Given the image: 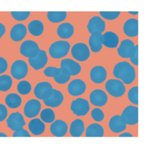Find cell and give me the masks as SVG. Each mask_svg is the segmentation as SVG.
<instances>
[{
	"mask_svg": "<svg viewBox=\"0 0 153 149\" xmlns=\"http://www.w3.org/2000/svg\"><path fill=\"white\" fill-rule=\"evenodd\" d=\"M6 31V28L4 26V24H2L1 22H0V38L2 37L3 35L4 34Z\"/></svg>",
	"mask_w": 153,
	"mask_h": 149,
	"instance_id": "46",
	"label": "cell"
},
{
	"mask_svg": "<svg viewBox=\"0 0 153 149\" xmlns=\"http://www.w3.org/2000/svg\"><path fill=\"white\" fill-rule=\"evenodd\" d=\"M67 15L66 11H49L47 13V18L51 22L57 23L64 21Z\"/></svg>",
	"mask_w": 153,
	"mask_h": 149,
	"instance_id": "32",
	"label": "cell"
},
{
	"mask_svg": "<svg viewBox=\"0 0 153 149\" xmlns=\"http://www.w3.org/2000/svg\"><path fill=\"white\" fill-rule=\"evenodd\" d=\"M85 130V124L82 119L74 120L70 124V133L73 137H80L83 134Z\"/></svg>",
	"mask_w": 153,
	"mask_h": 149,
	"instance_id": "28",
	"label": "cell"
},
{
	"mask_svg": "<svg viewBox=\"0 0 153 149\" xmlns=\"http://www.w3.org/2000/svg\"><path fill=\"white\" fill-rule=\"evenodd\" d=\"M72 56L79 61H85L89 58L91 52L88 45L85 43H75L71 49Z\"/></svg>",
	"mask_w": 153,
	"mask_h": 149,
	"instance_id": "4",
	"label": "cell"
},
{
	"mask_svg": "<svg viewBox=\"0 0 153 149\" xmlns=\"http://www.w3.org/2000/svg\"><path fill=\"white\" fill-rule=\"evenodd\" d=\"M52 85L48 82H40L36 85L34 89V94L37 99L45 100L50 96L52 92Z\"/></svg>",
	"mask_w": 153,
	"mask_h": 149,
	"instance_id": "9",
	"label": "cell"
},
{
	"mask_svg": "<svg viewBox=\"0 0 153 149\" xmlns=\"http://www.w3.org/2000/svg\"><path fill=\"white\" fill-rule=\"evenodd\" d=\"M27 34V28L22 23H17L12 27L10 31V37L12 40L18 42L22 40Z\"/></svg>",
	"mask_w": 153,
	"mask_h": 149,
	"instance_id": "21",
	"label": "cell"
},
{
	"mask_svg": "<svg viewBox=\"0 0 153 149\" xmlns=\"http://www.w3.org/2000/svg\"><path fill=\"white\" fill-rule=\"evenodd\" d=\"M120 137H132V135L129 133H123L120 135Z\"/></svg>",
	"mask_w": 153,
	"mask_h": 149,
	"instance_id": "47",
	"label": "cell"
},
{
	"mask_svg": "<svg viewBox=\"0 0 153 149\" xmlns=\"http://www.w3.org/2000/svg\"><path fill=\"white\" fill-rule=\"evenodd\" d=\"M129 58L133 64L136 66L138 65V46L137 45L134 46V49H133Z\"/></svg>",
	"mask_w": 153,
	"mask_h": 149,
	"instance_id": "42",
	"label": "cell"
},
{
	"mask_svg": "<svg viewBox=\"0 0 153 149\" xmlns=\"http://www.w3.org/2000/svg\"><path fill=\"white\" fill-rule=\"evenodd\" d=\"M60 69L56 67H52V66H49L47 67L43 71V73L47 77H55L59 73Z\"/></svg>",
	"mask_w": 153,
	"mask_h": 149,
	"instance_id": "41",
	"label": "cell"
},
{
	"mask_svg": "<svg viewBox=\"0 0 153 149\" xmlns=\"http://www.w3.org/2000/svg\"><path fill=\"white\" fill-rule=\"evenodd\" d=\"M13 136V137H30L31 135L27 130H24L23 128H20L17 130H15Z\"/></svg>",
	"mask_w": 153,
	"mask_h": 149,
	"instance_id": "43",
	"label": "cell"
},
{
	"mask_svg": "<svg viewBox=\"0 0 153 149\" xmlns=\"http://www.w3.org/2000/svg\"><path fill=\"white\" fill-rule=\"evenodd\" d=\"M4 101H5L6 105L10 109H16L21 105L22 99L19 94H15V93H10L6 96Z\"/></svg>",
	"mask_w": 153,
	"mask_h": 149,
	"instance_id": "31",
	"label": "cell"
},
{
	"mask_svg": "<svg viewBox=\"0 0 153 149\" xmlns=\"http://www.w3.org/2000/svg\"><path fill=\"white\" fill-rule=\"evenodd\" d=\"M85 136L87 137H102L104 136V129L100 124H91L87 127Z\"/></svg>",
	"mask_w": 153,
	"mask_h": 149,
	"instance_id": "29",
	"label": "cell"
},
{
	"mask_svg": "<svg viewBox=\"0 0 153 149\" xmlns=\"http://www.w3.org/2000/svg\"><path fill=\"white\" fill-rule=\"evenodd\" d=\"M121 116L125 119L126 124L134 125L138 123V108L134 106H128L123 111Z\"/></svg>",
	"mask_w": 153,
	"mask_h": 149,
	"instance_id": "11",
	"label": "cell"
},
{
	"mask_svg": "<svg viewBox=\"0 0 153 149\" xmlns=\"http://www.w3.org/2000/svg\"><path fill=\"white\" fill-rule=\"evenodd\" d=\"M102 45L108 48H115L119 44V37L114 31H107L102 34Z\"/></svg>",
	"mask_w": 153,
	"mask_h": 149,
	"instance_id": "24",
	"label": "cell"
},
{
	"mask_svg": "<svg viewBox=\"0 0 153 149\" xmlns=\"http://www.w3.org/2000/svg\"><path fill=\"white\" fill-rule=\"evenodd\" d=\"M105 22L99 16H94L90 19L87 28L91 34L94 32H103L105 29Z\"/></svg>",
	"mask_w": 153,
	"mask_h": 149,
	"instance_id": "14",
	"label": "cell"
},
{
	"mask_svg": "<svg viewBox=\"0 0 153 149\" xmlns=\"http://www.w3.org/2000/svg\"><path fill=\"white\" fill-rule=\"evenodd\" d=\"M13 80L9 75H1L0 76V91H7L11 88Z\"/></svg>",
	"mask_w": 153,
	"mask_h": 149,
	"instance_id": "35",
	"label": "cell"
},
{
	"mask_svg": "<svg viewBox=\"0 0 153 149\" xmlns=\"http://www.w3.org/2000/svg\"><path fill=\"white\" fill-rule=\"evenodd\" d=\"M134 48V42L130 39H126L121 41L120 45L117 49V52L121 58H128L131 55Z\"/></svg>",
	"mask_w": 153,
	"mask_h": 149,
	"instance_id": "20",
	"label": "cell"
},
{
	"mask_svg": "<svg viewBox=\"0 0 153 149\" xmlns=\"http://www.w3.org/2000/svg\"><path fill=\"white\" fill-rule=\"evenodd\" d=\"M28 29L33 36H40L44 31V25L43 22L39 19H34L29 22Z\"/></svg>",
	"mask_w": 153,
	"mask_h": 149,
	"instance_id": "30",
	"label": "cell"
},
{
	"mask_svg": "<svg viewBox=\"0 0 153 149\" xmlns=\"http://www.w3.org/2000/svg\"><path fill=\"white\" fill-rule=\"evenodd\" d=\"M70 49V44L66 40H57L50 45L49 53L51 57L58 59L66 56Z\"/></svg>",
	"mask_w": 153,
	"mask_h": 149,
	"instance_id": "2",
	"label": "cell"
},
{
	"mask_svg": "<svg viewBox=\"0 0 153 149\" xmlns=\"http://www.w3.org/2000/svg\"><path fill=\"white\" fill-rule=\"evenodd\" d=\"M128 13H129L130 14L135 15V14H137V13H138V12H137V11H135V12H132V11H128Z\"/></svg>",
	"mask_w": 153,
	"mask_h": 149,
	"instance_id": "49",
	"label": "cell"
},
{
	"mask_svg": "<svg viewBox=\"0 0 153 149\" xmlns=\"http://www.w3.org/2000/svg\"><path fill=\"white\" fill-rule=\"evenodd\" d=\"M40 119L46 124L52 123L55 119V114L52 109L46 108L40 112Z\"/></svg>",
	"mask_w": 153,
	"mask_h": 149,
	"instance_id": "34",
	"label": "cell"
},
{
	"mask_svg": "<svg viewBox=\"0 0 153 149\" xmlns=\"http://www.w3.org/2000/svg\"><path fill=\"white\" fill-rule=\"evenodd\" d=\"M86 84L82 79H76L69 83L67 90L72 96H79L83 94L86 90Z\"/></svg>",
	"mask_w": 153,
	"mask_h": 149,
	"instance_id": "13",
	"label": "cell"
},
{
	"mask_svg": "<svg viewBox=\"0 0 153 149\" xmlns=\"http://www.w3.org/2000/svg\"><path fill=\"white\" fill-rule=\"evenodd\" d=\"M59 69L60 70L58 74L54 77L55 81L58 84L67 83L70 79V77H71V75H70V72L68 71V70L64 68V67H61Z\"/></svg>",
	"mask_w": 153,
	"mask_h": 149,
	"instance_id": "33",
	"label": "cell"
},
{
	"mask_svg": "<svg viewBox=\"0 0 153 149\" xmlns=\"http://www.w3.org/2000/svg\"><path fill=\"white\" fill-rule=\"evenodd\" d=\"M0 136H1V137H7V135L5 133H3L0 132Z\"/></svg>",
	"mask_w": 153,
	"mask_h": 149,
	"instance_id": "48",
	"label": "cell"
},
{
	"mask_svg": "<svg viewBox=\"0 0 153 149\" xmlns=\"http://www.w3.org/2000/svg\"><path fill=\"white\" fill-rule=\"evenodd\" d=\"M126 122L121 115H114L110 119L108 126L113 133H118L124 131L126 129Z\"/></svg>",
	"mask_w": 153,
	"mask_h": 149,
	"instance_id": "17",
	"label": "cell"
},
{
	"mask_svg": "<svg viewBox=\"0 0 153 149\" xmlns=\"http://www.w3.org/2000/svg\"><path fill=\"white\" fill-rule=\"evenodd\" d=\"M91 117L94 121L100 122L102 121L105 118L104 112L100 109V108H94L92 111H91Z\"/></svg>",
	"mask_w": 153,
	"mask_h": 149,
	"instance_id": "40",
	"label": "cell"
},
{
	"mask_svg": "<svg viewBox=\"0 0 153 149\" xmlns=\"http://www.w3.org/2000/svg\"><path fill=\"white\" fill-rule=\"evenodd\" d=\"M120 11H100V14L102 17L108 20H113L117 19L120 15Z\"/></svg>",
	"mask_w": 153,
	"mask_h": 149,
	"instance_id": "39",
	"label": "cell"
},
{
	"mask_svg": "<svg viewBox=\"0 0 153 149\" xmlns=\"http://www.w3.org/2000/svg\"><path fill=\"white\" fill-rule=\"evenodd\" d=\"M61 67H64L70 72L71 76H76L82 70V67L78 62L71 58H64L61 61Z\"/></svg>",
	"mask_w": 153,
	"mask_h": 149,
	"instance_id": "22",
	"label": "cell"
},
{
	"mask_svg": "<svg viewBox=\"0 0 153 149\" xmlns=\"http://www.w3.org/2000/svg\"><path fill=\"white\" fill-rule=\"evenodd\" d=\"M28 72L27 63L23 60H16L12 64L10 73L16 79H22L26 76Z\"/></svg>",
	"mask_w": 153,
	"mask_h": 149,
	"instance_id": "6",
	"label": "cell"
},
{
	"mask_svg": "<svg viewBox=\"0 0 153 149\" xmlns=\"http://www.w3.org/2000/svg\"><path fill=\"white\" fill-rule=\"evenodd\" d=\"M48 61L47 54L43 49H40L38 53L34 57L28 58L30 66L36 70H38L45 67Z\"/></svg>",
	"mask_w": 153,
	"mask_h": 149,
	"instance_id": "10",
	"label": "cell"
},
{
	"mask_svg": "<svg viewBox=\"0 0 153 149\" xmlns=\"http://www.w3.org/2000/svg\"><path fill=\"white\" fill-rule=\"evenodd\" d=\"M7 117V109L4 105L0 103V122L4 121Z\"/></svg>",
	"mask_w": 153,
	"mask_h": 149,
	"instance_id": "44",
	"label": "cell"
},
{
	"mask_svg": "<svg viewBox=\"0 0 153 149\" xmlns=\"http://www.w3.org/2000/svg\"><path fill=\"white\" fill-rule=\"evenodd\" d=\"M124 33L128 37H135L138 34V20L135 18L127 19L123 25Z\"/></svg>",
	"mask_w": 153,
	"mask_h": 149,
	"instance_id": "23",
	"label": "cell"
},
{
	"mask_svg": "<svg viewBox=\"0 0 153 149\" xmlns=\"http://www.w3.org/2000/svg\"><path fill=\"white\" fill-rule=\"evenodd\" d=\"M29 11H11L10 14L13 19L17 21H23L26 19L30 15Z\"/></svg>",
	"mask_w": 153,
	"mask_h": 149,
	"instance_id": "38",
	"label": "cell"
},
{
	"mask_svg": "<svg viewBox=\"0 0 153 149\" xmlns=\"http://www.w3.org/2000/svg\"><path fill=\"white\" fill-rule=\"evenodd\" d=\"M113 74L117 79H121L127 85L132 83L136 77L135 69L127 61L117 63L114 67Z\"/></svg>",
	"mask_w": 153,
	"mask_h": 149,
	"instance_id": "1",
	"label": "cell"
},
{
	"mask_svg": "<svg viewBox=\"0 0 153 149\" xmlns=\"http://www.w3.org/2000/svg\"><path fill=\"white\" fill-rule=\"evenodd\" d=\"M105 89L111 96L122 97L126 93V87L122 81L118 79H111L105 83Z\"/></svg>",
	"mask_w": 153,
	"mask_h": 149,
	"instance_id": "3",
	"label": "cell"
},
{
	"mask_svg": "<svg viewBox=\"0 0 153 149\" xmlns=\"http://www.w3.org/2000/svg\"><path fill=\"white\" fill-rule=\"evenodd\" d=\"M57 34L61 38L68 39L74 34V27L70 22H63L58 25Z\"/></svg>",
	"mask_w": 153,
	"mask_h": 149,
	"instance_id": "25",
	"label": "cell"
},
{
	"mask_svg": "<svg viewBox=\"0 0 153 149\" xmlns=\"http://www.w3.org/2000/svg\"><path fill=\"white\" fill-rule=\"evenodd\" d=\"M64 95L61 91L57 89L52 90V94L48 98L43 100L45 105L49 107H58L64 101Z\"/></svg>",
	"mask_w": 153,
	"mask_h": 149,
	"instance_id": "19",
	"label": "cell"
},
{
	"mask_svg": "<svg viewBox=\"0 0 153 149\" xmlns=\"http://www.w3.org/2000/svg\"><path fill=\"white\" fill-rule=\"evenodd\" d=\"M70 109L77 116H85L90 110L89 102L85 99L79 97L72 101Z\"/></svg>",
	"mask_w": 153,
	"mask_h": 149,
	"instance_id": "5",
	"label": "cell"
},
{
	"mask_svg": "<svg viewBox=\"0 0 153 149\" xmlns=\"http://www.w3.org/2000/svg\"><path fill=\"white\" fill-rule=\"evenodd\" d=\"M128 97L129 101L133 104H138V86H134L129 89L128 92Z\"/></svg>",
	"mask_w": 153,
	"mask_h": 149,
	"instance_id": "37",
	"label": "cell"
},
{
	"mask_svg": "<svg viewBox=\"0 0 153 149\" xmlns=\"http://www.w3.org/2000/svg\"><path fill=\"white\" fill-rule=\"evenodd\" d=\"M17 91L20 94L22 95H26L29 94L31 91V85L28 81L27 80H22L17 84L16 86Z\"/></svg>",
	"mask_w": 153,
	"mask_h": 149,
	"instance_id": "36",
	"label": "cell"
},
{
	"mask_svg": "<svg viewBox=\"0 0 153 149\" xmlns=\"http://www.w3.org/2000/svg\"><path fill=\"white\" fill-rule=\"evenodd\" d=\"M90 77L94 83H102L107 78V70L103 66L97 65L91 69Z\"/></svg>",
	"mask_w": 153,
	"mask_h": 149,
	"instance_id": "16",
	"label": "cell"
},
{
	"mask_svg": "<svg viewBox=\"0 0 153 149\" xmlns=\"http://www.w3.org/2000/svg\"><path fill=\"white\" fill-rule=\"evenodd\" d=\"M68 130L67 123L63 120H56L52 122L50 126V132L56 137H63L65 136Z\"/></svg>",
	"mask_w": 153,
	"mask_h": 149,
	"instance_id": "18",
	"label": "cell"
},
{
	"mask_svg": "<svg viewBox=\"0 0 153 149\" xmlns=\"http://www.w3.org/2000/svg\"><path fill=\"white\" fill-rule=\"evenodd\" d=\"M90 101L94 106H103L107 103L108 95L103 90L95 89L90 94Z\"/></svg>",
	"mask_w": 153,
	"mask_h": 149,
	"instance_id": "15",
	"label": "cell"
},
{
	"mask_svg": "<svg viewBox=\"0 0 153 149\" xmlns=\"http://www.w3.org/2000/svg\"><path fill=\"white\" fill-rule=\"evenodd\" d=\"M25 125L23 115L19 112H13L7 118V126L11 130H17Z\"/></svg>",
	"mask_w": 153,
	"mask_h": 149,
	"instance_id": "8",
	"label": "cell"
},
{
	"mask_svg": "<svg viewBox=\"0 0 153 149\" xmlns=\"http://www.w3.org/2000/svg\"><path fill=\"white\" fill-rule=\"evenodd\" d=\"M28 129L34 136H39L45 131V124L39 118H33L28 123Z\"/></svg>",
	"mask_w": 153,
	"mask_h": 149,
	"instance_id": "27",
	"label": "cell"
},
{
	"mask_svg": "<svg viewBox=\"0 0 153 149\" xmlns=\"http://www.w3.org/2000/svg\"><path fill=\"white\" fill-rule=\"evenodd\" d=\"M102 33L94 32L91 34L89 38V46L94 52H99L102 48Z\"/></svg>",
	"mask_w": 153,
	"mask_h": 149,
	"instance_id": "26",
	"label": "cell"
},
{
	"mask_svg": "<svg viewBox=\"0 0 153 149\" xmlns=\"http://www.w3.org/2000/svg\"><path fill=\"white\" fill-rule=\"evenodd\" d=\"M7 69V61L3 57L0 56V74L4 73Z\"/></svg>",
	"mask_w": 153,
	"mask_h": 149,
	"instance_id": "45",
	"label": "cell"
},
{
	"mask_svg": "<svg viewBox=\"0 0 153 149\" xmlns=\"http://www.w3.org/2000/svg\"><path fill=\"white\" fill-rule=\"evenodd\" d=\"M41 109V103L38 100L31 99L26 102L24 106L23 112L25 116L28 118H32L37 116Z\"/></svg>",
	"mask_w": 153,
	"mask_h": 149,
	"instance_id": "12",
	"label": "cell"
},
{
	"mask_svg": "<svg viewBox=\"0 0 153 149\" xmlns=\"http://www.w3.org/2000/svg\"><path fill=\"white\" fill-rule=\"evenodd\" d=\"M40 48L35 41L31 40H27L22 42L19 47V52L21 55L26 58H32L38 53Z\"/></svg>",
	"mask_w": 153,
	"mask_h": 149,
	"instance_id": "7",
	"label": "cell"
}]
</instances>
